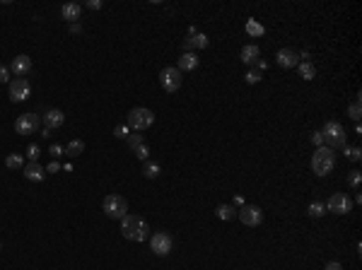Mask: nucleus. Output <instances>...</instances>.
<instances>
[{"instance_id": "nucleus-24", "label": "nucleus", "mask_w": 362, "mask_h": 270, "mask_svg": "<svg viewBox=\"0 0 362 270\" xmlns=\"http://www.w3.org/2000/svg\"><path fill=\"white\" fill-rule=\"evenodd\" d=\"M215 215H218L220 220H225V222H227V220H232V217L237 215V210H235L232 205H218V210H215Z\"/></svg>"}, {"instance_id": "nucleus-15", "label": "nucleus", "mask_w": 362, "mask_h": 270, "mask_svg": "<svg viewBox=\"0 0 362 270\" xmlns=\"http://www.w3.org/2000/svg\"><path fill=\"white\" fill-rule=\"evenodd\" d=\"M41 123L48 128V130H56V128H61L65 123V113L61 109H51L41 116Z\"/></svg>"}, {"instance_id": "nucleus-28", "label": "nucleus", "mask_w": 362, "mask_h": 270, "mask_svg": "<svg viewBox=\"0 0 362 270\" xmlns=\"http://www.w3.org/2000/svg\"><path fill=\"white\" fill-rule=\"evenodd\" d=\"M348 183H350L353 188H360V183H362V172H358V169H353V172L348 174Z\"/></svg>"}, {"instance_id": "nucleus-18", "label": "nucleus", "mask_w": 362, "mask_h": 270, "mask_svg": "<svg viewBox=\"0 0 362 270\" xmlns=\"http://www.w3.org/2000/svg\"><path fill=\"white\" fill-rule=\"evenodd\" d=\"M181 73H191V70H196L198 68V56L196 53H184L181 58H179V65H176Z\"/></svg>"}, {"instance_id": "nucleus-16", "label": "nucleus", "mask_w": 362, "mask_h": 270, "mask_svg": "<svg viewBox=\"0 0 362 270\" xmlns=\"http://www.w3.org/2000/svg\"><path fill=\"white\" fill-rule=\"evenodd\" d=\"M22 172H24V179H27V181H44V176H46V169H44L39 162H29V164H24Z\"/></svg>"}, {"instance_id": "nucleus-35", "label": "nucleus", "mask_w": 362, "mask_h": 270, "mask_svg": "<svg viewBox=\"0 0 362 270\" xmlns=\"http://www.w3.org/2000/svg\"><path fill=\"white\" fill-rule=\"evenodd\" d=\"M312 145H314V147H321V145H324V135H321V130H314V133H312Z\"/></svg>"}, {"instance_id": "nucleus-20", "label": "nucleus", "mask_w": 362, "mask_h": 270, "mask_svg": "<svg viewBox=\"0 0 362 270\" xmlns=\"http://www.w3.org/2000/svg\"><path fill=\"white\" fill-rule=\"evenodd\" d=\"M297 70H299V78H302V80H307V82L316 78V68H314L312 63H309V61H299Z\"/></svg>"}, {"instance_id": "nucleus-33", "label": "nucleus", "mask_w": 362, "mask_h": 270, "mask_svg": "<svg viewBox=\"0 0 362 270\" xmlns=\"http://www.w3.org/2000/svg\"><path fill=\"white\" fill-rule=\"evenodd\" d=\"M114 135H116V138H121V140H126L128 135H130V128H128V126H116V128H114Z\"/></svg>"}, {"instance_id": "nucleus-40", "label": "nucleus", "mask_w": 362, "mask_h": 270, "mask_svg": "<svg viewBox=\"0 0 362 270\" xmlns=\"http://www.w3.org/2000/svg\"><path fill=\"white\" fill-rule=\"evenodd\" d=\"M70 32H73V34H80V32H82V27H80V22H73V24H70Z\"/></svg>"}, {"instance_id": "nucleus-32", "label": "nucleus", "mask_w": 362, "mask_h": 270, "mask_svg": "<svg viewBox=\"0 0 362 270\" xmlns=\"http://www.w3.org/2000/svg\"><path fill=\"white\" fill-rule=\"evenodd\" d=\"M133 152H135V157H138V159H142V162H147V157H150V147H147V145H145V143H142L140 147H135Z\"/></svg>"}, {"instance_id": "nucleus-4", "label": "nucleus", "mask_w": 362, "mask_h": 270, "mask_svg": "<svg viewBox=\"0 0 362 270\" xmlns=\"http://www.w3.org/2000/svg\"><path fill=\"white\" fill-rule=\"evenodd\" d=\"M102 210L107 212V217H111V220H123L128 215V200L123 195H119V193H111V195L104 198Z\"/></svg>"}, {"instance_id": "nucleus-12", "label": "nucleus", "mask_w": 362, "mask_h": 270, "mask_svg": "<svg viewBox=\"0 0 362 270\" xmlns=\"http://www.w3.org/2000/svg\"><path fill=\"white\" fill-rule=\"evenodd\" d=\"M275 61H278V65L280 68H297L299 65V53L295 51V48H280L278 53H275Z\"/></svg>"}, {"instance_id": "nucleus-38", "label": "nucleus", "mask_w": 362, "mask_h": 270, "mask_svg": "<svg viewBox=\"0 0 362 270\" xmlns=\"http://www.w3.org/2000/svg\"><path fill=\"white\" fill-rule=\"evenodd\" d=\"M326 270H343V266L338 261H331V263H326Z\"/></svg>"}, {"instance_id": "nucleus-7", "label": "nucleus", "mask_w": 362, "mask_h": 270, "mask_svg": "<svg viewBox=\"0 0 362 270\" xmlns=\"http://www.w3.org/2000/svg\"><path fill=\"white\" fill-rule=\"evenodd\" d=\"M150 249L155 251V256H167L174 249V239L167 232H155L150 237Z\"/></svg>"}, {"instance_id": "nucleus-23", "label": "nucleus", "mask_w": 362, "mask_h": 270, "mask_svg": "<svg viewBox=\"0 0 362 270\" xmlns=\"http://www.w3.org/2000/svg\"><path fill=\"white\" fill-rule=\"evenodd\" d=\"M5 167H7V169H22V167H24V157H22V155H7V159H5Z\"/></svg>"}, {"instance_id": "nucleus-2", "label": "nucleus", "mask_w": 362, "mask_h": 270, "mask_svg": "<svg viewBox=\"0 0 362 270\" xmlns=\"http://www.w3.org/2000/svg\"><path fill=\"white\" fill-rule=\"evenodd\" d=\"M333 167H336V152L331 147H326V145L316 147L314 155H312V169H314V174L326 176L333 172Z\"/></svg>"}, {"instance_id": "nucleus-29", "label": "nucleus", "mask_w": 362, "mask_h": 270, "mask_svg": "<svg viewBox=\"0 0 362 270\" xmlns=\"http://www.w3.org/2000/svg\"><path fill=\"white\" fill-rule=\"evenodd\" d=\"M126 143H128V147H130V150H135V147H140V145H142V135H140V133H130V135L126 138Z\"/></svg>"}, {"instance_id": "nucleus-34", "label": "nucleus", "mask_w": 362, "mask_h": 270, "mask_svg": "<svg viewBox=\"0 0 362 270\" xmlns=\"http://www.w3.org/2000/svg\"><path fill=\"white\" fill-rule=\"evenodd\" d=\"M258 80H261V73H258V70H249V73H246V82H249V85H256Z\"/></svg>"}, {"instance_id": "nucleus-25", "label": "nucleus", "mask_w": 362, "mask_h": 270, "mask_svg": "<svg viewBox=\"0 0 362 270\" xmlns=\"http://www.w3.org/2000/svg\"><path fill=\"white\" fill-rule=\"evenodd\" d=\"M142 174L147 176V179H157V176H159V164H157V162H145Z\"/></svg>"}, {"instance_id": "nucleus-30", "label": "nucleus", "mask_w": 362, "mask_h": 270, "mask_svg": "<svg viewBox=\"0 0 362 270\" xmlns=\"http://www.w3.org/2000/svg\"><path fill=\"white\" fill-rule=\"evenodd\" d=\"M346 157L350 162H360L362 159V150L360 147H346Z\"/></svg>"}, {"instance_id": "nucleus-26", "label": "nucleus", "mask_w": 362, "mask_h": 270, "mask_svg": "<svg viewBox=\"0 0 362 270\" xmlns=\"http://www.w3.org/2000/svg\"><path fill=\"white\" fill-rule=\"evenodd\" d=\"M348 116H350L355 123H360V99H355V101L348 106Z\"/></svg>"}, {"instance_id": "nucleus-9", "label": "nucleus", "mask_w": 362, "mask_h": 270, "mask_svg": "<svg viewBox=\"0 0 362 270\" xmlns=\"http://www.w3.org/2000/svg\"><path fill=\"white\" fill-rule=\"evenodd\" d=\"M324 205H326V210L336 212V215H348L353 210V200L348 198L346 193H333L329 198V203H324Z\"/></svg>"}, {"instance_id": "nucleus-3", "label": "nucleus", "mask_w": 362, "mask_h": 270, "mask_svg": "<svg viewBox=\"0 0 362 270\" xmlns=\"http://www.w3.org/2000/svg\"><path fill=\"white\" fill-rule=\"evenodd\" d=\"M152 123H155V113L150 111V109H145V106H135V109L128 111L126 126L130 128L133 133H142V130H147Z\"/></svg>"}, {"instance_id": "nucleus-5", "label": "nucleus", "mask_w": 362, "mask_h": 270, "mask_svg": "<svg viewBox=\"0 0 362 270\" xmlns=\"http://www.w3.org/2000/svg\"><path fill=\"white\" fill-rule=\"evenodd\" d=\"M324 135V145L336 150V147H346V128L341 126L338 121H326V126L321 130Z\"/></svg>"}, {"instance_id": "nucleus-19", "label": "nucleus", "mask_w": 362, "mask_h": 270, "mask_svg": "<svg viewBox=\"0 0 362 270\" xmlns=\"http://www.w3.org/2000/svg\"><path fill=\"white\" fill-rule=\"evenodd\" d=\"M258 56H261V48L256 46V44H246V46L241 48V61L246 65H253L258 61Z\"/></svg>"}, {"instance_id": "nucleus-10", "label": "nucleus", "mask_w": 362, "mask_h": 270, "mask_svg": "<svg viewBox=\"0 0 362 270\" xmlns=\"http://www.w3.org/2000/svg\"><path fill=\"white\" fill-rule=\"evenodd\" d=\"M29 94H32V87H29V82H27L24 78H15L12 82H10V99H12L15 104L27 101Z\"/></svg>"}, {"instance_id": "nucleus-37", "label": "nucleus", "mask_w": 362, "mask_h": 270, "mask_svg": "<svg viewBox=\"0 0 362 270\" xmlns=\"http://www.w3.org/2000/svg\"><path fill=\"white\" fill-rule=\"evenodd\" d=\"M51 155H53V157H61V155H65V152H63L61 145H51Z\"/></svg>"}, {"instance_id": "nucleus-13", "label": "nucleus", "mask_w": 362, "mask_h": 270, "mask_svg": "<svg viewBox=\"0 0 362 270\" xmlns=\"http://www.w3.org/2000/svg\"><path fill=\"white\" fill-rule=\"evenodd\" d=\"M208 36L201 32H196V34H189L186 39H184V53H193L196 48H208Z\"/></svg>"}, {"instance_id": "nucleus-17", "label": "nucleus", "mask_w": 362, "mask_h": 270, "mask_svg": "<svg viewBox=\"0 0 362 270\" xmlns=\"http://www.w3.org/2000/svg\"><path fill=\"white\" fill-rule=\"evenodd\" d=\"M80 15H82V5H78V2H65L63 7H61V17L68 19L70 24H73L75 19H80Z\"/></svg>"}, {"instance_id": "nucleus-36", "label": "nucleus", "mask_w": 362, "mask_h": 270, "mask_svg": "<svg viewBox=\"0 0 362 270\" xmlns=\"http://www.w3.org/2000/svg\"><path fill=\"white\" fill-rule=\"evenodd\" d=\"M0 82H10V68L0 65Z\"/></svg>"}, {"instance_id": "nucleus-8", "label": "nucleus", "mask_w": 362, "mask_h": 270, "mask_svg": "<svg viewBox=\"0 0 362 270\" xmlns=\"http://www.w3.org/2000/svg\"><path fill=\"white\" fill-rule=\"evenodd\" d=\"M39 123H41V118L36 113H22L15 121V130L19 135H32L39 130Z\"/></svg>"}, {"instance_id": "nucleus-6", "label": "nucleus", "mask_w": 362, "mask_h": 270, "mask_svg": "<svg viewBox=\"0 0 362 270\" xmlns=\"http://www.w3.org/2000/svg\"><path fill=\"white\" fill-rule=\"evenodd\" d=\"M181 70L179 68H174V65H167V68H162V73H159V85H162V90L164 92H169L174 94L179 87H181Z\"/></svg>"}, {"instance_id": "nucleus-14", "label": "nucleus", "mask_w": 362, "mask_h": 270, "mask_svg": "<svg viewBox=\"0 0 362 270\" xmlns=\"http://www.w3.org/2000/svg\"><path fill=\"white\" fill-rule=\"evenodd\" d=\"M10 70L15 73L17 78H24V75L32 70V58H29V56H24V53H19V56H15V58H12Z\"/></svg>"}, {"instance_id": "nucleus-22", "label": "nucleus", "mask_w": 362, "mask_h": 270, "mask_svg": "<svg viewBox=\"0 0 362 270\" xmlns=\"http://www.w3.org/2000/svg\"><path fill=\"white\" fill-rule=\"evenodd\" d=\"M324 212H326V205H324V203H319V200H312V203H309V207H307V215H309V217H314V220L324 217Z\"/></svg>"}, {"instance_id": "nucleus-42", "label": "nucleus", "mask_w": 362, "mask_h": 270, "mask_svg": "<svg viewBox=\"0 0 362 270\" xmlns=\"http://www.w3.org/2000/svg\"><path fill=\"white\" fill-rule=\"evenodd\" d=\"M0 251H2V244H0Z\"/></svg>"}, {"instance_id": "nucleus-1", "label": "nucleus", "mask_w": 362, "mask_h": 270, "mask_svg": "<svg viewBox=\"0 0 362 270\" xmlns=\"http://www.w3.org/2000/svg\"><path fill=\"white\" fill-rule=\"evenodd\" d=\"M121 234L128 241H145V239H150V227L140 215H126L121 220Z\"/></svg>"}, {"instance_id": "nucleus-41", "label": "nucleus", "mask_w": 362, "mask_h": 270, "mask_svg": "<svg viewBox=\"0 0 362 270\" xmlns=\"http://www.w3.org/2000/svg\"><path fill=\"white\" fill-rule=\"evenodd\" d=\"M58 169H61L58 162H51V164H48V172H58Z\"/></svg>"}, {"instance_id": "nucleus-21", "label": "nucleus", "mask_w": 362, "mask_h": 270, "mask_svg": "<svg viewBox=\"0 0 362 270\" xmlns=\"http://www.w3.org/2000/svg\"><path fill=\"white\" fill-rule=\"evenodd\" d=\"M82 150H85V143H82V140H70V143L63 147V152L68 157H78V155H82Z\"/></svg>"}, {"instance_id": "nucleus-11", "label": "nucleus", "mask_w": 362, "mask_h": 270, "mask_svg": "<svg viewBox=\"0 0 362 270\" xmlns=\"http://www.w3.org/2000/svg\"><path fill=\"white\" fill-rule=\"evenodd\" d=\"M237 215H239V220L246 224V227H258V224L263 222V210L258 205H241V210Z\"/></svg>"}, {"instance_id": "nucleus-39", "label": "nucleus", "mask_w": 362, "mask_h": 270, "mask_svg": "<svg viewBox=\"0 0 362 270\" xmlns=\"http://www.w3.org/2000/svg\"><path fill=\"white\" fill-rule=\"evenodd\" d=\"M87 7H90V10H99V7H102V0H90Z\"/></svg>"}, {"instance_id": "nucleus-31", "label": "nucleus", "mask_w": 362, "mask_h": 270, "mask_svg": "<svg viewBox=\"0 0 362 270\" xmlns=\"http://www.w3.org/2000/svg\"><path fill=\"white\" fill-rule=\"evenodd\" d=\"M39 155H41V147H39V145H29V147H27V157H29V162H39Z\"/></svg>"}, {"instance_id": "nucleus-27", "label": "nucleus", "mask_w": 362, "mask_h": 270, "mask_svg": "<svg viewBox=\"0 0 362 270\" xmlns=\"http://www.w3.org/2000/svg\"><path fill=\"white\" fill-rule=\"evenodd\" d=\"M246 32L251 34V36H261V34L266 32V29H263V27H261L256 19H249V22H246Z\"/></svg>"}]
</instances>
